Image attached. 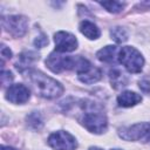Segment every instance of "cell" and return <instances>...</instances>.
I'll return each instance as SVG.
<instances>
[{"label": "cell", "mask_w": 150, "mask_h": 150, "mask_svg": "<svg viewBox=\"0 0 150 150\" xmlns=\"http://www.w3.org/2000/svg\"><path fill=\"white\" fill-rule=\"evenodd\" d=\"M110 35L117 43H122L128 40V33L123 27H114L110 30Z\"/></svg>", "instance_id": "16"}, {"label": "cell", "mask_w": 150, "mask_h": 150, "mask_svg": "<svg viewBox=\"0 0 150 150\" xmlns=\"http://www.w3.org/2000/svg\"><path fill=\"white\" fill-rule=\"evenodd\" d=\"M80 32L88 39L90 40H95L100 36L101 32L100 29L97 28V26L95 23H93L91 21H88V20H84L80 23Z\"/></svg>", "instance_id": "13"}, {"label": "cell", "mask_w": 150, "mask_h": 150, "mask_svg": "<svg viewBox=\"0 0 150 150\" xmlns=\"http://www.w3.org/2000/svg\"><path fill=\"white\" fill-rule=\"evenodd\" d=\"M48 144L54 150H75L77 143L75 138L67 131H56L48 137Z\"/></svg>", "instance_id": "7"}, {"label": "cell", "mask_w": 150, "mask_h": 150, "mask_svg": "<svg viewBox=\"0 0 150 150\" xmlns=\"http://www.w3.org/2000/svg\"><path fill=\"white\" fill-rule=\"evenodd\" d=\"M55 41V52L57 53H69L77 48L76 38L68 32H57L54 35Z\"/></svg>", "instance_id": "8"}, {"label": "cell", "mask_w": 150, "mask_h": 150, "mask_svg": "<svg viewBox=\"0 0 150 150\" xmlns=\"http://www.w3.org/2000/svg\"><path fill=\"white\" fill-rule=\"evenodd\" d=\"M28 80L36 95L45 98H55L63 93V87L56 80L39 70H29Z\"/></svg>", "instance_id": "1"}, {"label": "cell", "mask_w": 150, "mask_h": 150, "mask_svg": "<svg viewBox=\"0 0 150 150\" xmlns=\"http://www.w3.org/2000/svg\"><path fill=\"white\" fill-rule=\"evenodd\" d=\"M83 108H86V114L82 118V124L84 128L94 134L104 132L108 127V120L105 115L96 109L94 103H90L89 105L83 103Z\"/></svg>", "instance_id": "3"}, {"label": "cell", "mask_w": 150, "mask_h": 150, "mask_svg": "<svg viewBox=\"0 0 150 150\" xmlns=\"http://www.w3.org/2000/svg\"><path fill=\"white\" fill-rule=\"evenodd\" d=\"M27 124L32 129H40L42 127V124H43L40 114H38V112L34 111L30 115H28L27 116Z\"/></svg>", "instance_id": "18"}, {"label": "cell", "mask_w": 150, "mask_h": 150, "mask_svg": "<svg viewBox=\"0 0 150 150\" xmlns=\"http://www.w3.org/2000/svg\"><path fill=\"white\" fill-rule=\"evenodd\" d=\"M2 27L6 32L15 38H20L26 34L28 28V20L22 15H9L2 18Z\"/></svg>", "instance_id": "6"}, {"label": "cell", "mask_w": 150, "mask_h": 150, "mask_svg": "<svg viewBox=\"0 0 150 150\" xmlns=\"http://www.w3.org/2000/svg\"><path fill=\"white\" fill-rule=\"evenodd\" d=\"M142 101L141 95L134 93V91H123L118 97H117V102L120 107H132L137 103H139Z\"/></svg>", "instance_id": "11"}, {"label": "cell", "mask_w": 150, "mask_h": 150, "mask_svg": "<svg viewBox=\"0 0 150 150\" xmlns=\"http://www.w3.org/2000/svg\"><path fill=\"white\" fill-rule=\"evenodd\" d=\"M12 80H13V75H12V73L9 71V70H7V71H2V75H1V82H2V86L5 87V86H8L11 82H12Z\"/></svg>", "instance_id": "20"}, {"label": "cell", "mask_w": 150, "mask_h": 150, "mask_svg": "<svg viewBox=\"0 0 150 150\" xmlns=\"http://www.w3.org/2000/svg\"><path fill=\"white\" fill-rule=\"evenodd\" d=\"M139 89L145 93V94H150V75L144 76L141 81H139Z\"/></svg>", "instance_id": "19"}, {"label": "cell", "mask_w": 150, "mask_h": 150, "mask_svg": "<svg viewBox=\"0 0 150 150\" xmlns=\"http://www.w3.org/2000/svg\"><path fill=\"white\" fill-rule=\"evenodd\" d=\"M1 56H2V60L11 59L12 57V52L9 50V48H7L6 46H2L1 47Z\"/></svg>", "instance_id": "22"}, {"label": "cell", "mask_w": 150, "mask_h": 150, "mask_svg": "<svg viewBox=\"0 0 150 150\" xmlns=\"http://www.w3.org/2000/svg\"><path fill=\"white\" fill-rule=\"evenodd\" d=\"M88 150H102V149H100V148H97V146H91V148H89Z\"/></svg>", "instance_id": "24"}, {"label": "cell", "mask_w": 150, "mask_h": 150, "mask_svg": "<svg viewBox=\"0 0 150 150\" xmlns=\"http://www.w3.org/2000/svg\"><path fill=\"white\" fill-rule=\"evenodd\" d=\"M102 76V73L98 68L96 67H93L90 66L88 69L79 73V80L83 83H87V84H91V83H95L97 82Z\"/></svg>", "instance_id": "10"}, {"label": "cell", "mask_w": 150, "mask_h": 150, "mask_svg": "<svg viewBox=\"0 0 150 150\" xmlns=\"http://www.w3.org/2000/svg\"><path fill=\"white\" fill-rule=\"evenodd\" d=\"M0 150H18V149H14L12 146H6V145H1Z\"/></svg>", "instance_id": "23"}, {"label": "cell", "mask_w": 150, "mask_h": 150, "mask_svg": "<svg viewBox=\"0 0 150 150\" xmlns=\"http://www.w3.org/2000/svg\"><path fill=\"white\" fill-rule=\"evenodd\" d=\"M46 64L53 73H61L63 70L75 69L77 71V74L88 69L91 66L88 60H86L81 56H76V57L63 56V55L59 54L57 52L49 54V56L46 59Z\"/></svg>", "instance_id": "2"}, {"label": "cell", "mask_w": 150, "mask_h": 150, "mask_svg": "<svg viewBox=\"0 0 150 150\" xmlns=\"http://www.w3.org/2000/svg\"><path fill=\"white\" fill-rule=\"evenodd\" d=\"M38 59H39V55H36L35 53H33V52H23V53H21L19 55L18 61L15 63V67H16L18 70L22 71V70L27 69Z\"/></svg>", "instance_id": "12"}, {"label": "cell", "mask_w": 150, "mask_h": 150, "mask_svg": "<svg viewBox=\"0 0 150 150\" xmlns=\"http://www.w3.org/2000/svg\"><path fill=\"white\" fill-rule=\"evenodd\" d=\"M110 82H111V86L115 88V89H118L121 87H124L127 86L128 83V79L127 76L118 69H114L110 71Z\"/></svg>", "instance_id": "14"}, {"label": "cell", "mask_w": 150, "mask_h": 150, "mask_svg": "<svg viewBox=\"0 0 150 150\" xmlns=\"http://www.w3.org/2000/svg\"><path fill=\"white\" fill-rule=\"evenodd\" d=\"M100 5L110 13H118L125 6L124 2H120V1H103V2H100Z\"/></svg>", "instance_id": "17"}, {"label": "cell", "mask_w": 150, "mask_h": 150, "mask_svg": "<svg viewBox=\"0 0 150 150\" xmlns=\"http://www.w3.org/2000/svg\"><path fill=\"white\" fill-rule=\"evenodd\" d=\"M6 98L12 103H18V104L25 103L29 98V90L26 86L21 83L13 84L7 89Z\"/></svg>", "instance_id": "9"}, {"label": "cell", "mask_w": 150, "mask_h": 150, "mask_svg": "<svg viewBox=\"0 0 150 150\" xmlns=\"http://www.w3.org/2000/svg\"><path fill=\"white\" fill-rule=\"evenodd\" d=\"M118 135L125 141H138L142 143H146L148 141H150V123L144 122L122 128Z\"/></svg>", "instance_id": "5"}, {"label": "cell", "mask_w": 150, "mask_h": 150, "mask_svg": "<svg viewBox=\"0 0 150 150\" xmlns=\"http://www.w3.org/2000/svg\"><path fill=\"white\" fill-rule=\"evenodd\" d=\"M115 53H116L115 46H105L97 52L96 56L102 62H112L115 59Z\"/></svg>", "instance_id": "15"}, {"label": "cell", "mask_w": 150, "mask_h": 150, "mask_svg": "<svg viewBox=\"0 0 150 150\" xmlns=\"http://www.w3.org/2000/svg\"><path fill=\"white\" fill-rule=\"evenodd\" d=\"M34 45H35L36 47H39V48H42V47H45L46 45H48V39L46 38V35L42 34L41 36H39V38L35 39Z\"/></svg>", "instance_id": "21"}, {"label": "cell", "mask_w": 150, "mask_h": 150, "mask_svg": "<svg viewBox=\"0 0 150 150\" xmlns=\"http://www.w3.org/2000/svg\"><path fill=\"white\" fill-rule=\"evenodd\" d=\"M112 150H121V149H112Z\"/></svg>", "instance_id": "25"}, {"label": "cell", "mask_w": 150, "mask_h": 150, "mask_svg": "<svg viewBox=\"0 0 150 150\" xmlns=\"http://www.w3.org/2000/svg\"><path fill=\"white\" fill-rule=\"evenodd\" d=\"M118 61L125 67V69L129 73H134V74L139 73L144 64V59L142 54L136 48L130 46L123 47L120 50Z\"/></svg>", "instance_id": "4"}]
</instances>
